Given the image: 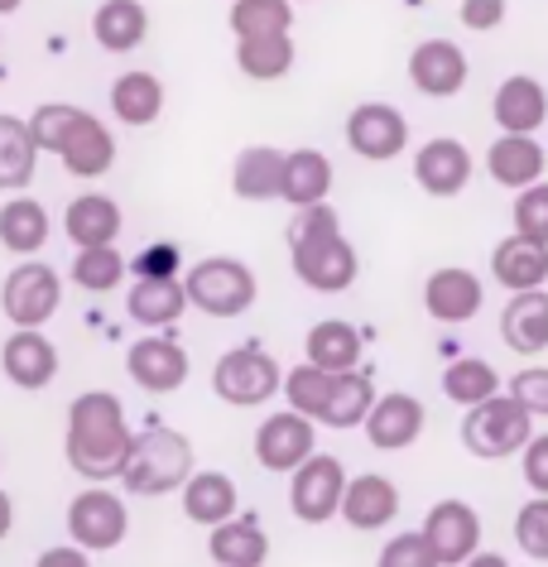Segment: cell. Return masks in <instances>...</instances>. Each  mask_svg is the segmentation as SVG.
<instances>
[{
    "instance_id": "cell-1",
    "label": "cell",
    "mask_w": 548,
    "mask_h": 567,
    "mask_svg": "<svg viewBox=\"0 0 548 567\" xmlns=\"http://www.w3.org/2000/svg\"><path fill=\"white\" fill-rule=\"evenodd\" d=\"M135 433L125 423V404L111 390H87L68 404V466L82 481H121L125 462H131Z\"/></svg>"
},
{
    "instance_id": "cell-2",
    "label": "cell",
    "mask_w": 548,
    "mask_h": 567,
    "mask_svg": "<svg viewBox=\"0 0 548 567\" xmlns=\"http://www.w3.org/2000/svg\"><path fill=\"white\" fill-rule=\"evenodd\" d=\"M289 260L299 284L313 293H347L356 284V246L342 236V217L328 203L299 207V217L289 226Z\"/></svg>"
},
{
    "instance_id": "cell-3",
    "label": "cell",
    "mask_w": 548,
    "mask_h": 567,
    "mask_svg": "<svg viewBox=\"0 0 548 567\" xmlns=\"http://www.w3.org/2000/svg\"><path fill=\"white\" fill-rule=\"evenodd\" d=\"M193 476V443L174 429H145L135 433L131 462L121 472V486L131 495H168L183 491V481Z\"/></svg>"
},
{
    "instance_id": "cell-4",
    "label": "cell",
    "mask_w": 548,
    "mask_h": 567,
    "mask_svg": "<svg viewBox=\"0 0 548 567\" xmlns=\"http://www.w3.org/2000/svg\"><path fill=\"white\" fill-rule=\"evenodd\" d=\"M529 437H534V409L515 400V394H490V400L472 404L467 419H462V443L482 462L515 457V452H525Z\"/></svg>"
},
{
    "instance_id": "cell-5",
    "label": "cell",
    "mask_w": 548,
    "mask_h": 567,
    "mask_svg": "<svg viewBox=\"0 0 548 567\" xmlns=\"http://www.w3.org/2000/svg\"><path fill=\"white\" fill-rule=\"evenodd\" d=\"M183 284H188L193 308L207 318H241L256 303V275L231 255H207L183 275Z\"/></svg>"
},
{
    "instance_id": "cell-6",
    "label": "cell",
    "mask_w": 548,
    "mask_h": 567,
    "mask_svg": "<svg viewBox=\"0 0 548 567\" xmlns=\"http://www.w3.org/2000/svg\"><path fill=\"white\" fill-rule=\"evenodd\" d=\"M213 390L221 404L256 409L285 390V371H279V361L260 342H250V347L227 351V357L213 365Z\"/></svg>"
},
{
    "instance_id": "cell-7",
    "label": "cell",
    "mask_w": 548,
    "mask_h": 567,
    "mask_svg": "<svg viewBox=\"0 0 548 567\" xmlns=\"http://www.w3.org/2000/svg\"><path fill=\"white\" fill-rule=\"evenodd\" d=\"M347 466L328 457V452H313L303 466L289 472V509L293 519L303 524H328L347 501Z\"/></svg>"
},
{
    "instance_id": "cell-8",
    "label": "cell",
    "mask_w": 548,
    "mask_h": 567,
    "mask_svg": "<svg viewBox=\"0 0 548 567\" xmlns=\"http://www.w3.org/2000/svg\"><path fill=\"white\" fill-rule=\"evenodd\" d=\"M63 303V279L53 265H15L0 284V308L15 328H44Z\"/></svg>"
},
{
    "instance_id": "cell-9",
    "label": "cell",
    "mask_w": 548,
    "mask_h": 567,
    "mask_svg": "<svg viewBox=\"0 0 548 567\" xmlns=\"http://www.w3.org/2000/svg\"><path fill=\"white\" fill-rule=\"evenodd\" d=\"M125 529H131V515H125V501L121 495L102 491V481H92L82 495H73V505H68V538L92 553H106L116 548Z\"/></svg>"
},
{
    "instance_id": "cell-10",
    "label": "cell",
    "mask_w": 548,
    "mask_h": 567,
    "mask_svg": "<svg viewBox=\"0 0 548 567\" xmlns=\"http://www.w3.org/2000/svg\"><path fill=\"white\" fill-rule=\"evenodd\" d=\"M313 452H318V429H313V419L308 414H299V409L270 414L260 423V433H256V457H260L265 472L289 476L293 466H303Z\"/></svg>"
},
{
    "instance_id": "cell-11",
    "label": "cell",
    "mask_w": 548,
    "mask_h": 567,
    "mask_svg": "<svg viewBox=\"0 0 548 567\" xmlns=\"http://www.w3.org/2000/svg\"><path fill=\"white\" fill-rule=\"evenodd\" d=\"M347 145L361 154V159H395L410 145V121L400 116L390 102H361L356 111L347 116Z\"/></svg>"
},
{
    "instance_id": "cell-12",
    "label": "cell",
    "mask_w": 548,
    "mask_h": 567,
    "mask_svg": "<svg viewBox=\"0 0 548 567\" xmlns=\"http://www.w3.org/2000/svg\"><path fill=\"white\" fill-rule=\"evenodd\" d=\"M424 534L438 553V567H462L482 548V515L467 501H438L424 519Z\"/></svg>"
},
{
    "instance_id": "cell-13",
    "label": "cell",
    "mask_w": 548,
    "mask_h": 567,
    "mask_svg": "<svg viewBox=\"0 0 548 567\" xmlns=\"http://www.w3.org/2000/svg\"><path fill=\"white\" fill-rule=\"evenodd\" d=\"M125 371L145 394H174L188 380L193 361L174 337H145V342H131V351H125Z\"/></svg>"
},
{
    "instance_id": "cell-14",
    "label": "cell",
    "mask_w": 548,
    "mask_h": 567,
    "mask_svg": "<svg viewBox=\"0 0 548 567\" xmlns=\"http://www.w3.org/2000/svg\"><path fill=\"white\" fill-rule=\"evenodd\" d=\"M486 303V289L482 279L472 275V269L462 265H443L433 269L428 284H424V308L433 322H447V328H457V322H472L476 313H482Z\"/></svg>"
},
{
    "instance_id": "cell-15",
    "label": "cell",
    "mask_w": 548,
    "mask_h": 567,
    "mask_svg": "<svg viewBox=\"0 0 548 567\" xmlns=\"http://www.w3.org/2000/svg\"><path fill=\"white\" fill-rule=\"evenodd\" d=\"M0 371L20 390H49L59 375V351L39 328H15L0 347Z\"/></svg>"
},
{
    "instance_id": "cell-16",
    "label": "cell",
    "mask_w": 548,
    "mask_h": 567,
    "mask_svg": "<svg viewBox=\"0 0 548 567\" xmlns=\"http://www.w3.org/2000/svg\"><path fill=\"white\" fill-rule=\"evenodd\" d=\"M424 404L414 400V394H381V400L371 404V414H365V437H371V447H381V452H400V447H414L418 443V433H424Z\"/></svg>"
},
{
    "instance_id": "cell-17",
    "label": "cell",
    "mask_w": 548,
    "mask_h": 567,
    "mask_svg": "<svg viewBox=\"0 0 548 567\" xmlns=\"http://www.w3.org/2000/svg\"><path fill=\"white\" fill-rule=\"evenodd\" d=\"M410 82L414 92L424 96H457L467 87V53H462L453 39H424L414 53H410Z\"/></svg>"
},
{
    "instance_id": "cell-18",
    "label": "cell",
    "mask_w": 548,
    "mask_h": 567,
    "mask_svg": "<svg viewBox=\"0 0 548 567\" xmlns=\"http://www.w3.org/2000/svg\"><path fill=\"white\" fill-rule=\"evenodd\" d=\"M414 178H418V188H424L428 197H457L472 183V154H467V145L453 140V135L428 140V145L414 154Z\"/></svg>"
},
{
    "instance_id": "cell-19",
    "label": "cell",
    "mask_w": 548,
    "mask_h": 567,
    "mask_svg": "<svg viewBox=\"0 0 548 567\" xmlns=\"http://www.w3.org/2000/svg\"><path fill=\"white\" fill-rule=\"evenodd\" d=\"M490 279L500 284V289H544L548 284V240H534L525 231L505 236L496 250H490Z\"/></svg>"
},
{
    "instance_id": "cell-20",
    "label": "cell",
    "mask_w": 548,
    "mask_h": 567,
    "mask_svg": "<svg viewBox=\"0 0 548 567\" xmlns=\"http://www.w3.org/2000/svg\"><path fill=\"white\" fill-rule=\"evenodd\" d=\"M395 515H400V486L395 481L375 476V472L351 476L347 501H342V519L351 524V529L375 534V529H385V524H395Z\"/></svg>"
},
{
    "instance_id": "cell-21",
    "label": "cell",
    "mask_w": 548,
    "mask_h": 567,
    "mask_svg": "<svg viewBox=\"0 0 548 567\" xmlns=\"http://www.w3.org/2000/svg\"><path fill=\"white\" fill-rule=\"evenodd\" d=\"M548 168V154L534 135H515V131H500V140L486 150V174L500 183V188H529L539 183Z\"/></svg>"
},
{
    "instance_id": "cell-22",
    "label": "cell",
    "mask_w": 548,
    "mask_h": 567,
    "mask_svg": "<svg viewBox=\"0 0 548 567\" xmlns=\"http://www.w3.org/2000/svg\"><path fill=\"white\" fill-rule=\"evenodd\" d=\"M500 337L515 357H539L548 351V293L544 289H519L510 293L500 313Z\"/></svg>"
},
{
    "instance_id": "cell-23",
    "label": "cell",
    "mask_w": 548,
    "mask_h": 567,
    "mask_svg": "<svg viewBox=\"0 0 548 567\" xmlns=\"http://www.w3.org/2000/svg\"><path fill=\"white\" fill-rule=\"evenodd\" d=\"M207 558L221 567H260L270 558V534H265V524L256 515H231V519L213 524V534H207Z\"/></svg>"
},
{
    "instance_id": "cell-24",
    "label": "cell",
    "mask_w": 548,
    "mask_h": 567,
    "mask_svg": "<svg viewBox=\"0 0 548 567\" xmlns=\"http://www.w3.org/2000/svg\"><path fill=\"white\" fill-rule=\"evenodd\" d=\"M490 116H496L500 131L534 135L548 121V92H544V82H534L525 73L505 78L500 87H496V102H490Z\"/></svg>"
},
{
    "instance_id": "cell-25",
    "label": "cell",
    "mask_w": 548,
    "mask_h": 567,
    "mask_svg": "<svg viewBox=\"0 0 548 567\" xmlns=\"http://www.w3.org/2000/svg\"><path fill=\"white\" fill-rule=\"evenodd\" d=\"M59 159H63V168H68L73 178H102L106 168L116 164V140H111V131L92 116V111H82L77 125H73V131H68V140H63Z\"/></svg>"
},
{
    "instance_id": "cell-26",
    "label": "cell",
    "mask_w": 548,
    "mask_h": 567,
    "mask_svg": "<svg viewBox=\"0 0 548 567\" xmlns=\"http://www.w3.org/2000/svg\"><path fill=\"white\" fill-rule=\"evenodd\" d=\"M53 236V221H49V207L39 203V197L30 193H15L6 207H0V246H6L10 255H39L49 246Z\"/></svg>"
},
{
    "instance_id": "cell-27",
    "label": "cell",
    "mask_w": 548,
    "mask_h": 567,
    "mask_svg": "<svg viewBox=\"0 0 548 567\" xmlns=\"http://www.w3.org/2000/svg\"><path fill=\"white\" fill-rule=\"evenodd\" d=\"M285 159L275 145H250L236 154V168H231V188L241 203H275L285 197Z\"/></svg>"
},
{
    "instance_id": "cell-28",
    "label": "cell",
    "mask_w": 548,
    "mask_h": 567,
    "mask_svg": "<svg viewBox=\"0 0 548 567\" xmlns=\"http://www.w3.org/2000/svg\"><path fill=\"white\" fill-rule=\"evenodd\" d=\"M183 515L203 529L241 515V495H236V481L227 472H193L183 481Z\"/></svg>"
},
{
    "instance_id": "cell-29",
    "label": "cell",
    "mask_w": 548,
    "mask_h": 567,
    "mask_svg": "<svg viewBox=\"0 0 548 567\" xmlns=\"http://www.w3.org/2000/svg\"><path fill=\"white\" fill-rule=\"evenodd\" d=\"M63 231L73 246H116L121 236V203L106 193H82L63 212Z\"/></svg>"
},
{
    "instance_id": "cell-30",
    "label": "cell",
    "mask_w": 548,
    "mask_h": 567,
    "mask_svg": "<svg viewBox=\"0 0 548 567\" xmlns=\"http://www.w3.org/2000/svg\"><path fill=\"white\" fill-rule=\"evenodd\" d=\"M125 308H131V318L139 328H174L183 318V308H193V299H188V284L178 275L174 279H135Z\"/></svg>"
},
{
    "instance_id": "cell-31",
    "label": "cell",
    "mask_w": 548,
    "mask_h": 567,
    "mask_svg": "<svg viewBox=\"0 0 548 567\" xmlns=\"http://www.w3.org/2000/svg\"><path fill=\"white\" fill-rule=\"evenodd\" d=\"M39 140L30 131V121L20 116H6L0 111V188L6 193H20L34 183V168H39Z\"/></svg>"
},
{
    "instance_id": "cell-32",
    "label": "cell",
    "mask_w": 548,
    "mask_h": 567,
    "mask_svg": "<svg viewBox=\"0 0 548 567\" xmlns=\"http://www.w3.org/2000/svg\"><path fill=\"white\" fill-rule=\"evenodd\" d=\"M92 34L106 53H131L149 34V10L139 0H102L92 16Z\"/></svg>"
},
{
    "instance_id": "cell-33",
    "label": "cell",
    "mask_w": 548,
    "mask_h": 567,
    "mask_svg": "<svg viewBox=\"0 0 548 567\" xmlns=\"http://www.w3.org/2000/svg\"><path fill=\"white\" fill-rule=\"evenodd\" d=\"M111 111H116L121 125L145 131V125L164 116V82L154 73H121L111 82Z\"/></svg>"
},
{
    "instance_id": "cell-34",
    "label": "cell",
    "mask_w": 548,
    "mask_h": 567,
    "mask_svg": "<svg viewBox=\"0 0 548 567\" xmlns=\"http://www.w3.org/2000/svg\"><path fill=\"white\" fill-rule=\"evenodd\" d=\"M303 351H308V361L313 365H322V371H337V375L356 371L361 365V332L351 328V322H342V318H322V322L308 328Z\"/></svg>"
},
{
    "instance_id": "cell-35",
    "label": "cell",
    "mask_w": 548,
    "mask_h": 567,
    "mask_svg": "<svg viewBox=\"0 0 548 567\" xmlns=\"http://www.w3.org/2000/svg\"><path fill=\"white\" fill-rule=\"evenodd\" d=\"M328 188H332V164L322 150H293L285 159V203L293 212L328 203Z\"/></svg>"
},
{
    "instance_id": "cell-36",
    "label": "cell",
    "mask_w": 548,
    "mask_h": 567,
    "mask_svg": "<svg viewBox=\"0 0 548 567\" xmlns=\"http://www.w3.org/2000/svg\"><path fill=\"white\" fill-rule=\"evenodd\" d=\"M236 68H241L250 82H279L293 68V39L289 34L236 39Z\"/></svg>"
},
{
    "instance_id": "cell-37",
    "label": "cell",
    "mask_w": 548,
    "mask_h": 567,
    "mask_svg": "<svg viewBox=\"0 0 548 567\" xmlns=\"http://www.w3.org/2000/svg\"><path fill=\"white\" fill-rule=\"evenodd\" d=\"M125 269H131V260L116 246H77V260L68 265V279L87 293H111L125 279Z\"/></svg>"
},
{
    "instance_id": "cell-38",
    "label": "cell",
    "mask_w": 548,
    "mask_h": 567,
    "mask_svg": "<svg viewBox=\"0 0 548 567\" xmlns=\"http://www.w3.org/2000/svg\"><path fill=\"white\" fill-rule=\"evenodd\" d=\"M443 394L453 404L472 409V404L490 400V394H500V375H496V365L482 361V357H462L443 371Z\"/></svg>"
},
{
    "instance_id": "cell-39",
    "label": "cell",
    "mask_w": 548,
    "mask_h": 567,
    "mask_svg": "<svg viewBox=\"0 0 548 567\" xmlns=\"http://www.w3.org/2000/svg\"><path fill=\"white\" fill-rule=\"evenodd\" d=\"M332 390H337V371H322V365L303 361L285 375V394H289V409H299L308 419H328V404H332Z\"/></svg>"
},
{
    "instance_id": "cell-40",
    "label": "cell",
    "mask_w": 548,
    "mask_h": 567,
    "mask_svg": "<svg viewBox=\"0 0 548 567\" xmlns=\"http://www.w3.org/2000/svg\"><path fill=\"white\" fill-rule=\"evenodd\" d=\"M375 404V385H371V371H342L337 375V390H332V404H328V419L332 429H356V423H365V414H371Z\"/></svg>"
},
{
    "instance_id": "cell-41",
    "label": "cell",
    "mask_w": 548,
    "mask_h": 567,
    "mask_svg": "<svg viewBox=\"0 0 548 567\" xmlns=\"http://www.w3.org/2000/svg\"><path fill=\"white\" fill-rule=\"evenodd\" d=\"M293 24V0H236L231 6V34H289Z\"/></svg>"
},
{
    "instance_id": "cell-42",
    "label": "cell",
    "mask_w": 548,
    "mask_h": 567,
    "mask_svg": "<svg viewBox=\"0 0 548 567\" xmlns=\"http://www.w3.org/2000/svg\"><path fill=\"white\" fill-rule=\"evenodd\" d=\"M515 544L525 558L548 563V495H534V501L519 505L515 515Z\"/></svg>"
},
{
    "instance_id": "cell-43",
    "label": "cell",
    "mask_w": 548,
    "mask_h": 567,
    "mask_svg": "<svg viewBox=\"0 0 548 567\" xmlns=\"http://www.w3.org/2000/svg\"><path fill=\"white\" fill-rule=\"evenodd\" d=\"M77 116H82V106H63V102L39 106L34 116H30V131H34V140H39V150H53V154H59L63 140H68V131L77 125Z\"/></svg>"
},
{
    "instance_id": "cell-44",
    "label": "cell",
    "mask_w": 548,
    "mask_h": 567,
    "mask_svg": "<svg viewBox=\"0 0 548 567\" xmlns=\"http://www.w3.org/2000/svg\"><path fill=\"white\" fill-rule=\"evenodd\" d=\"M515 231L548 240V183H529L515 193Z\"/></svg>"
},
{
    "instance_id": "cell-45",
    "label": "cell",
    "mask_w": 548,
    "mask_h": 567,
    "mask_svg": "<svg viewBox=\"0 0 548 567\" xmlns=\"http://www.w3.org/2000/svg\"><path fill=\"white\" fill-rule=\"evenodd\" d=\"M381 567H438V553H433L428 534H395L381 548Z\"/></svg>"
},
{
    "instance_id": "cell-46",
    "label": "cell",
    "mask_w": 548,
    "mask_h": 567,
    "mask_svg": "<svg viewBox=\"0 0 548 567\" xmlns=\"http://www.w3.org/2000/svg\"><path fill=\"white\" fill-rule=\"evenodd\" d=\"M131 269H135V279H174L183 269V255H178L174 240H154V246H145L135 255Z\"/></svg>"
},
{
    "instance_id": "cell-47",
    "label": "cell",
    "mask_w": 548,
    "mask_h": 567,
    "mask_svg": "<svg viewBox=\"0 0 548 567\" xmlns=\"http://www.w3.org/2000/svg\"><path fill=\"white\" fill-rule=\"evenodd\" d=\"M510 394L534 409V419H548V365H525L519 375H510Z\"/></svg>"
},
{
    "instance_id": "cell-48",
    "label": "cell",
    "mask_w": 548,
    "mask_h": 567,
    "mask_svg": "<svg viewBox=\"0 0 548 567\" xmlns=\"http://www.w3.org/2000/svg\"><path fill=\"white\" fill-rule=\"evenodd\" d=\"M519 472L534 495H548V433H534L525 452H519Z\"/></svg>"
},
{
    "instance_id": "cell-49",
    "label": "cell",
    "mask_w": 548,
    "mask_h": 567,
    "mask_svg": "<svg viewBox=\"0 0 548 567\" xmlns=\"http://www.w3.org/2000/svg\"><path fill=\"white\" fill-rule=\"evenodd\" d=\"M457 20L467 24L472 34H490V30H500L505 24V0H462Z\"/></svg>"
},
{
    "instance_id": "cell-50",
    "label": "cell",
    "mask_w": 548,
    "mask_h": 567,
    "mask_svg": "<svg viewBox=\"0 0 548 567\" xmlns=\"http://www.w3.org/2000/svg\"><path fill=\"white\" fill-rule=\"evenodd\" d=\"M87 558H92V548L73 544V548H49L39 563H44V567H87Z\"/></svg>"
},
{
    "instance_id": "cell-51",
    "label": "cell",
    "mask_w": 548,
    "mask_h": 567,
    "mask_svg": "<svg viewBox=\"0 0 548 567\" xmlns=\"http://www.w3.org/2000/svg\"><path fill=\"white\" fill-rule=\"evenodd\" d=\"M10 529H15V501L0 491V538H10Z\"/></svg>"
},
{
    "instance_id": "cell-52",
    "label": "cell",
    "mask_w": 548,
    "mask_h": 567,
    "mask_svg": "<svg viewBox=\"0 0 548 567\" xmlns=\"http://www.w3.org/2000/svg\"><path fill=\"white\" fill-rule=\"evenodd\" d=\"M20 6H24V0H0V16H15Z\"/></svg>"
}]
</instances>
